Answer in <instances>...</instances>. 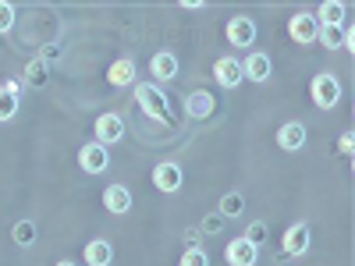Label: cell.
Listing matches in <instances>:
<instances>
[{"mask_svg": "<svg viewBox=\"0 0 355 266\" xmlns=\"http://www.w3.org/2000/svg\"><path fill=\"white\" fill-rule=\"evenodd\" d=\"M345 4L341 0H327V4H320V15H316V25H345Z\"/></svg>", "mask_w": 355, "mask_h": 266, "instance_id": "obj_18", "label": "cell"}, {"mask_svg": "<svg viewBox=\"0 0 355 266\" xmlns=\"http://www.w3.org/2000/svg\"><path fill=\"white\" fill-rule=\"evenodd\" d=\"M227 43H231V46H252V43H256V25H252V18H245V15L231 18V21H227Z\"/></svg>", "mask_w": 355, "mask_h": 266, "instance_id": "obj_7", "label": "cell"}, {"mask_svg": "<svg viewBox=\"0 0 355 266\" xmlns=\"http://www.w3.org/2000/svg\"><path fill=\"white\" fill-rule=\"evenodd\" d=\"M107 82H110V85H135V61H132V57L114 61L110 71H107Z\"/></svg>", "mask_w": 355, "mask_h": 266, "instance_id": "obj_17", "label": "cell"}, {"mask_svg": "<svg viewBox=\"0 0 355 266\" xmlns=\"http://www.w3.org/2000/svg\"><path fill=\"white\" fill-rule=\"evenodd\" d=\"M125 135V121L117 114H103V117H96V142L100 145H110V142H117Z\"/></svg>", "mask_w": 355, "mask_h": 266, "instance_id": "obj_10", "label": "cell"}, {"mask_svg": "<svg viewBox=\"0 0 355 266\" xmlns=\"http://www.w3.org/2000/svg\"><path fill=\"white\" fill-rule=\"evenodd\" d=\"M199 238H202V231H189V234H185V245H189V249H199Z\"/></svg>", "mask_w": 355, "mask_h": 266, "instance_id": "obj_29", "label": "cell"}, {"mask_svg": "<svg viewBox=\"0 0 355 266\" xmlns=\"http://www.w3.org/2000/svg\"><path fill=\"white\" fill-rule=\"evenodd\" d=\"M78 163H82V170H85V174H103V170H107V163H110L107 145H100V142H89V145H82Z\"/></svg>", "mask_w": 355, "mask_h": 266, "instance_id": "obj_4", "label": "cell"}, {"mask_svg": "<svg viewBox=\"0 0 355 266\" xmlns=\"http://www.w3.org/2000/svg\"><path fill=\"white\" fill-rule=\"evenodd\" d=\"M242 238H245L249 245H256V249H259V242L266 238V224H263V220H252V224L245 227V234H242Z\"/></svg>", "mask_w": 355, "mask_h": 266, "instance_id": "obj_24", "label": "cell"}, {"mask_svg": "<svg viewBox=\"0 0 355 266\" xmlns=\"http://www.w3.org/2000/svg\"><path fill=\"white\" fill-rule=\"evenodd\" d=\"M242 210H245V195L242 192H227L220 199V217H239Z\"/></svg>", "mask_w": 355, "mask_h": 266, "instance_id": "obj_21", "label": "cell"}, {"mask_svg": "<svg viewBox=\"0 0 355 266\" xmlns=\"http://www.w3.org/2000/svg\"><path fill=\"white\" fill-rule=\"evenodd\" d=\"M25 78L28 82H33V85H43L46 78H50V68L40 61V57H36V61H28V68H25Z\"/></svg>", "mask_w": 355, "mask_h": 266, "instance_id": "obj_23", "label": "cell"}, {"mask_svg": "<svg viewBox=\"0 0 355 266\" xmlns=\"http://www.w3.org/2000/svg\"><path fill=\"white\" fill-rule=\"evenodd\" d=\"M182 266H210V256H206L202 249H185Z\"/></svg>", "mask_w": 355, "mask_h": 266, "instance_id": "obj_25", "label": "cell"}, {"mask_svg": "<svg viewBox=\"0 0 355 266\" xmlns=\"http://www.w3.org/2000/svg\"><path fill=\"white\" fill-rule=\"evenodd\" d=\"M199 231H202V234H220V220H217V217H206Z\"/></svg>", "mask_w": 355, "mask_h": 266, "instance_id": "obj_28", "label": "cell"}, {"mask_svg": "<svg viewBox=\"0 0 355 266\" xmlns=\"http://www.w3.org/2000/svg\"><path fill=\"white\" fill-rule=\"evenodd\" d=\"M288 33L295 43H316V33H320V25H316V15H306L299 11L291 21H288Z\"/></svg>", "mask_w": 355, "mask_h": 266, "instance_id": "obj_5", "label": "cell"}, {"mask_svg": "<svg viewBox=\"0 0 355 266\" xmlns=\"http://www.w3.org/2000/svg\"><path fill=\"white\" fill-rule=\"evenodd\" d=\"M284 256H291V259H299V256H306L309 252V227L306 224H291L288 231H284Z\"/></svg>", "mask_w": 355, "mask_h": 266, "instance_id": "obj_6", "label": "cell"}, {"mask_svg": "<svg viewBox=\"0 0 355 266\" xmlns=\"http://www.w3.org/2000/svg\"><path fill=\"white\" fill-rule=\"evenodd\" d=\"M110 259H114L110 242H89L85 245V263L89 266H110Z\"/></svg>", "mask_w": 355, "mask_h": 266, "instance_id": "obj_20", "label": "cell"}, {"mask_svg": "<svg viewBox=\"0 0 355 266\" xmlns=\"http://www.w3.org/2000/svg\"><path fill=\"white\" fill-rule=\"evenodd\" d=\"M277 145L284 153H299L302 145H306V125L302 121H288V125H281V132H277Z\"/></svg>", "mask_w": 355, "mask_h": 266, "instance_id": "obj_9", "label": "cell"}, {"mask_svg": "<svg viewBox=\"0 0 355 266\" xmlns=\"http://www.w3.org/2000/svg\"><path fill=\"white\" fill-rule=\"evenodd\" d=\"M135 100L139 107L153 117V121L160 125H171V107H167V96L160 93V89L153 82H135Z\"/></svg>", "mask_w": 355, "mask_h": 266, "instance_id": "obj_1", "label": "cell"}, {"mask_svg": "<svg viewBox=\"0 0 355 266\" xmlns=\"http://www.w3.org/2000/svg\"><path fill=\"white\" fill-rule=\"evenodd\" d=\"M270 71H274L270 53H249L245 61H242V75L252 78V82H266V78H270Z\"/></svg>", "mask_w": 355, "mask_h": 266, "instance_id": "obj_11", "label": "cell"}, {"mask_svg": "<svg viewBox=\"0 0 355 266\" xmlns=\"http://www.w3.org/2000/svg\"><path fill=\"white\" fill-rule=\"evenodd\" d=\"M11 238H15L18 245H33V242H36V224H33V220H18L15 231H11Z\"/></svg>", "mask_w": 355, "mask_h": 266, "instance_id": "obj_22", "label": "cell"}, {"mask_svg": "<svg viewBox=\"0 0 355 266\" xmlns=\"http://www.w3.org/2000/svg\"><path fill=\"white\" fill-rule=\"evenodd\" d=\"M345 36H348V28L345 25H320V33H316V43H323L327 50H341L345 46Z\"/></svg>", "mask_w": 355, "mask_h": 266, "instance_id": "obj_19", "label": "cell"}, {"mask_svg": "<svg viewBox=\"0 0 355 266\" xmlns=\"http://www.w3.org/2000/svg\"><path fill=\"white\" fill-rule=\"evenodd\" d=\"M18 93H21L18 82H4V85H0V121H11V117L18 114Z\"/></svg>", "mask_w": 355, "mask_h": 266, "instance_id": "obj_15", "label": "cell"}, {"mask_svg": "<svg viewBox=\"0 0 355 266\" xmlns=\"http://www.w3.org/2000/svg\"><path fill=\"white\" fill-rule=\"evenodd\" d=\"M11 25H15V4H8V0H0V33H8Z\"/></svg>", "mask_w": 355, "mask_h": 266, "instance_id": "obj_26", "label": "cell"}, {"mask_svg": "<svg viewBox=\"0 0 355 266\" xmlns=\"http://www.w3.org/2000/svg\"><path fill=\"white\" fill-rule=\"evenodd\" d=\"M153 185H157L160 192H178V188L185 185V170L178 167L174 160H164V163L153 167Z\"/></svg>", "mask_w": 355, "mask_h": 266, "instance_id": "obj_3", "label": "cell"}, {"mask_svg": "<svg viewBox=\"0 0 355 266\" xmlns=\"http://www.w3.org/2000/svg\"><path fill=\"white\" fill-rule=\"evenodd\" d=\"M227 263L231 266H256V256H259V249L256 245H249L245 238H234L231 245H227Z\"/></svg>", "mask_w": 355, "mask_h": 266, "instance_id": "obj_13", "label": "cell"}, {"mask_svg": "<svg viewBox=\"0 0 355 266\" xmlns=\"http://www.w3.org/2000/svg\"><path fill=\"white\" fill-rule=\"evenodd\" d=\"M309 93H313V103H316L320 110H331V107H338V100H341V82H338V75H331V71H320V75L313 78V85H309Z\"/></svg>", "mask_w": 355, "mask_h": 266, "instance_id": "obj_2", "label": "cell"}, {"mask_svg": "<svg viewBox=\"0 0 355 266\" xmlns=\"http://www.w3.org/2000/svg\"><path fill=\"white\" fill-rule=\"evenodd\" d=\"M338 150H341L345 157H352V153H355V135H352V132H345V135L338 139Z\"/></svg>", "mask_w": 355, "mask_h": 266, "instance_id": "obj_27", "label": "cell"}, {"mask_svg": "<svg viewBox=\"0 0 355 266\" xmlns=\"http://www.w3.org/2000/svg\"><path fill=\"white\" fill-rule=\"evenodd\" d=\"M57 266H75V263H71V259H61V263H57Z\"/></svg>", "mask_w": 355, "mask_h": 266, "instance_id": "obj_30", "label": "cell"}, {"mask_svg": "<svg viewBox=\"0 0 355 266\" xmlns=\"http://www.w3.org/2000/svg\"><path fill=\"white\" fill-rule=\"evenodd\" d=\"M214 78L220 89H234V85H242V61H231V57H217V64H214Z\"/></svg>", "mask_w": 355, "mask_h": 266, "instance_id": "obj_8", "label": "cell"}, {"mask_svg": "<svg viewBox=\"0 0 355 266\" xmlns=\"http://www.w3.org/2000/svg\"><path fill=\"white\" fill-rule=\"evenodd\" d=\"M150 75H153L157 82H171V78L178 75V57H174V53H167V50H164V53H157L153 61H150Z\"/></svg>", "mask_w": 355, "mask_h": 266, "instance_id": "obj_16", "label": "cell"}, {"mask_svg": "<svg viewBox=\"0 0 355 266\" xmlns=\"http://www.w3.org/2000/svg\"><path fill=\"white\" fill-rule=\"evenodd\" d=\"M103 206H107L110 213H128L132 210V192L125 185H110L103 192Z\"/></svg>", "mask_w": 355, "mask_h": 266, "instance_id": "obj_14", "label": "cell"}, {"mask_svg": "<svg viewBox=\"0 0 355 266\" xmlns=\"http://www.w3.org/2000/svg\"><path fill=\"white\" fill-rule=\"evenodd\" d=\"M185 114L196 117V121H206V117H214V96L202 93V89H196V93L185 96Z\"/></svg>", "mask_w": 355, "mask_h": 266, "instance_id": "obj_12", "label": "cell"}]
</instances>
